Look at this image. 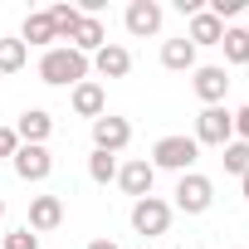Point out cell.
I'll return each mask as SVG.
<instances>
[{
    "label": "cell",
    "mask_w": 249,
    "mask_h": 249,
    "mask_svg": "<svg viewBox=\"0 0 249 249\" xmlns=\"http://www.w3.org/2000/svg\"><path fill=\"white\" fill-rule=\"evenodd\" d=\"M225 171L230 176H244L249 171V142H230L225 147Z\"/></svg>",
    "instance_id": "23"
},
{
    "label": "cell",
    "mask_w": 249,
    "mask_h": 249,
    "mask_svg": "<svg viewBox=\"0 0 249 249\" xmlns=\"http://www.w3.org/2000/svg\"><path fill=\"white\" fill-rule=\"evenodd\" d=\"M88 54H78V49H44V59H39V78L44 83H54V88H78L83 78H88Z\"/></svg>",
    "instance_id": "1"
},
{
    "label": "cell",
    "mask_w": 249,
    "mask_h": 249,
    "mask_svg": "<svg viewBox=\"0 0 249 249\" xmlns=\"http://www.w3.org/2000/svg\"><path fill=\"white\" fill-rule=\"evenodd\" d=\"M103 44H107L103 20H98V15H83V20H78V30H73V44H69V49H78V54H98Z\"/></svg>",
    "instance_id": "15"
},
{
    "label": "cell",
    "mask_w": 249,
    "mask_h": 249,
    "mask_svg": "<svg viewBox=\"0 0 249 249\" xmlns=\"http://www.w3.org/2000/svg\"><path fill=\"white\" fill-rule=\"evenodd\" d=\"M54 132V117L44 112V107H25L20 112V122H15V137L25 142V147H44V137Z\"/></svg>",
    "instance_id": "8"
},
{
    "label": "cell",
    "mask_w": 249,
    "mask_h": 249,
    "mask_svg": "<svg viewBox=\"0 0 249 249\" xmlns=\"http://www.w3.org/2000/svg\"><path fill=\"white\" fill-rule=\"evenodd\" d=\"M196 157H200V142H196V137H181V132H171V137H161V142L152 147V166L181 171V176L196 166Z\"/></svg>",
    "instance_id": "2"
},
{
    "label": "cell",
    "mask_w": 249,
    "mask_h": 249,
    "mask_svg": "<svg viewBox=\"0 0 249 249\" xmlns=\"http://www.w3.org/2000/svg\"><path fill=\"white\" fill-rule=\"evenodd\" d=\"M20 39H25V49H30V44H54L59 35H54V25H49V15L39 10V15H30V20H25V35H20Z\"/></svg>",
    "instance_id": "20"
},
{
    "label": "cell",
    "mask_w": 249,
    "mask_h": 249,
    "mask_svg": "<svg viewBox=\"0 0 249 249\" xmlns=\"http://www.w3.org/2000/svg\"><path fill=\"white\" fill-rule=\"evenodd\" d=\"M132 249H147V244H132Z\"/></svg>",
    "instance_id": "31"
},
{
    "label": "cell",
    "mask_w": 249,
    "mask_h": 249,
    "mask_svg": "<svg viewBox=\"0 0 249 249\" xmlns=\"http://www.w3.org/2000/svg\"><path fill=\"white\" fill-rule=\"evenodd\" d=\"M44 15H49V25H54V35H59V39H73V30H78V20H83V15H78V5H49Z\"/></svg>",
    "instance_id": "18"
},
{
    "label": "cell",
    "mask_w": 249,
    "mask_h": 249,
    "mask_svg": "<svg viewBox=\"0 0 249 249\" xmlns=\"http://www.w3.org/2000/svg\"><path fill=\"white\" fill-rule=\"evenodd\" d=\"M132 230H137L142 239L166 234V230H171V205H166V200H157V196L137 200V205H132Z\"/></svg>",
    "instance_id": "5"
},
{
    "label": "cell",
    "mask_w": 249,
    "mask_h": 249,
    "mask_svg": "<svg viewBox=\"0 0 249 249\" xmlns=\"http://www.w3.org/2000/svg\"><path fill=\"white\" fill-rule=\"evenodd\" d=\"M210 200H215V186H210V176H196V171H186V176L176 181V205H181L186 215H205V210H210Z\"/></svg>",
    "instance_id": "4"
},
{
    "label": "cell",
    "mask_w": 249,
    "mask_h": 249,
    "mask_svg": "<svg viewBox=\"0 0 249 249\" xmlns=\"http://www.w3.org/2000/svg\"><path fill=\"white\" fill-rule=\"evenodd\" d=\"M152 181H157V166H152V161H127V166H117V186L127 191V196H137V200L152 196Z\"/></svg>",
    "instance_id": "9"
},
{
    "label": "cell",
    "mask_w": 249,
    "mask_h": 249,
    "mask_svg": "<svg viewBox=\"0 0 249 249\" xmlns=\"http://www.w3.org/2000/svg\"><path fill=\"white\" fill-rule=\"evenodd\" d=\"M88 64H93L103 78H127V73H132V54L122 49V44H103V49H98Z\"/></svg>",
    "instance_id": "12"
},
{
    "label": "cell",
    "mask_w": 249,
    "mask_h": 249,
    "mask_svg": "<svg viewBox=\"0 0 249 249\" xmlns=\"http://www.w3.org/2000/svg\"><path fill=\"white\" fill-rule=\"evenodd\" d=\"M161 64L176 69V73H181V69H196V44H191L186 35H181V39H166V44H161Z\"/></svg>",
    "instance_id": "17"
},
{
    "label": "cell",
    "mask_w": 249,
    "mask_h": 249,
    "mask_svg": "<svg viewBox=\"0 0 249 249\" xmlns=\"http://www.w3.org/2000/svg\"><path fill=\"white\" fill-rule=\"evenodd\" d=\"M234 132H239V137H244V142H249V103H244V107H239V112H234Z\"/></svg>",
    "instance_id": "27"
},
{
    "label": "cell",
    "mask_w": 249,
    "mask_h": 249,
    "mask_svg": "<svg viewBox=\"0 0 249 249\" xmlns=\"http://www.w3.org/2000/svg\"><path fill=\"white\" fill-rule=\"evenodd\" d=\"M0 220H5V200H0Z\"/></svg>",
    "instance_id": "30"
},
{
    "label": "cell",
    "mask_w": 249,
    "mask_h": 249,
    "mask_svg": "<svg viewBox=\"0 0 249 249\" xmlns=\"http://www.w3.org/2000/svg\"><path fill=\"white\" fill-rule=\"evenodd\" d=\"M88 176H93L98 186L117 181V157H107V152H93V157H88Z\"/></svg>",
    "instance_id": "22"
},
{
    "label": "cell",
    "mask_w": 249,
    "mask_h": 249,
    "mask_svg": "<svg viewBox=\"0 0 249 249\" xmlns=\"http://www.w3.org/2000/svg\"><path fill=\"white\" fill-rule=\"evenodd\" d=\"M220 49H225V59H230V64H249V30L230 25V30H225V39H220Z\"/></svg>",
    "instance_id": "19"
},
{
    "label": "cell",
    "mask_w": 249,
    "mask_h": 249,
    "mask_svg": "<svg viewBox=\"0 0 249 249\" xmlns=\"http://www.w3.org/2000/svg\"><path fill=\"white\" fill-rule=\"evenodd\" d=\"M127 142H132V122H127V117H112V112H103V117L93 122V152H107V157H117Z\"/></svg>",
    "instance_id": "3"
},
{
    "label": "cell",
    "mask_w": 249,
    "mask_h": 249,
    "mask_svg": "<svg viewBox=\"0 0 249 249\" xmlns=\"http://www.w3.org/2000/svg\"><path fill=\"white\" fill-rule=\"evenodd\" d=\"M73 112H78V117H93V122H98V117L107 112V98H103V83L83 78V83L73 88Z\"/></svg>",
    "instance_id": "14"
},
{
    "label": "cell",
    "mask_w": 249,
    "mask_h": 249,
    "mask_svg": "<svg viewBox=\"0 0 249 249\" xmlns=\"http://www.w3.org/2000/svg\"><path fill=\"white\" fill-rule=\"evenodd\" d=\"M25 59H30L25 39H0V73H20Z\"/></svg>",
    "instance_id": "21"
},
{
    "label": "cell",
    "mask_w": 249,
    "mask_h": 249,
    "mask_svg": "<svg viewBox=\"0 0 249 249\" xmlns=\"http://www.w3.org/2000/svg\"><path fill=\"white\" fill-rule=\"evenodd\" d=\"M59 225H64V200L59 196H35L30 200V230L35 234H49Z\"/></svg>",
    "instance_id": "11"
},
{
    "label": "cell",
    "mask_w": 249,
    "mask_h": 249,
    "mask_svg": "<svg viewBox=\"0 0 249 249\" xmlns=\"http://www.w3.org/2000/svg\"><path fill=\"white\" fill-rule=\"evenodd\" d=\"M10 161H15V176H20V181H44V176L54 171V157H49L44 147H20Z\"/></svg>",
    "instance_id": "10"
},
{
    "label": "cell",
    "mask_w": 249,
    "mask_h": 249,
    "mask_svg": "<svg viewBox=\"0 0 249 249\" xmlns=\"http://www.w3.org/2000/svg\"><path fill=\"white\" fill-rule=\"evenodd\" d=\"M239 186H244V200H249V171H244V176H239Z\"/></svg>",
    "instance_id": "29"
},
{
    "label": "cell",
    "mask_w": 249,
    "mask_h": 249,
    "mask_svg": "<svg viewBox=\"0 0 249 249\" xmlns=\"http://www.w3.org/2000/svg\"><path fill=\"white\" fill-rule=\"evenodd\" d=\"M20 152V137H15V127H0V157H15Z\"/></svg>",
    "instance_id": "26"
},
{
    "label": "cell",
    "mask_w": 249,
    "mask_h": 249,
    "mask_svg": "<svg viewBox=\"0 0 249 249\" xmlns=\"http://www.w3.org/2000/svg\"><path fill=\"white\" fill-rule=\"evenodd\" d=\"M230 93V73L220 69V64H205V69H196V98L205 103V107H220V98Z\"/></svg>",
    "instance_id": "7"
},
{
    "label": "cell",
    "mask_w": 249,
    "mask_h": 249,
    "mask_svg": "<svg viewBox=\"0 0 249 249\" xmlns=\"http://www.w3.org/2000/svg\"><path fill=\"white\" fill-rule=\"evenodd\" d=\"M5 249H39V234L25 225V230H10L5 234Z\"/></svg>",
    "instance_id": "24"
},
{
    "label": "cell",
    "mask_w": 249,
    "mask_h": 249,
    "mask_svg": "<svg viewBox=\"0 0 249 249\" xmlns=\"http://www.w3.org/2000/svg\"><path fill=\"white\" fill-rule=\"evenodd\" d=\"M230 137H234V112L205 107V112L196 117V142H205V147H230Z\"/></svg>",
    "instance_id": "6"
},
{
    "label": "cell",
    "mask_w": 249,
    "mask_h": 249,
    "mask_svg": "<svg viewBox=\"0 0 249 249\" xmlns=\"http://www.w3.org/2000/svg\"><path fill=\"white\" fill-rule=\"evenodd\" d=\"M161 30V5H157V0H132V5H127V35H157Z\"/></svg>",
    "instance_id": "13"
},
{
    "label": "cell",
    "mask_w": 249,
    "mask_h": 249,
    "mask_svg": "<svg viewBox=\"0 0 249 249\" xmlns=\"http://www.w3.org/2000/svg\"><path fill=\"white\" fill-rule=\"evenodd\" d=\"M88 249H117V244H112V239H93Z\"/></svg>",
    "instance_id": "28"
},
{
    "label": "cell",
    "mask_w": 249,
    "mask_h": 249,
    "mask_svg": "<svg viewBox=\"0 0 249 249\" xmlns=\"http://www.w3.org/2000/svg\"><path fill=\"white\" fill-rule=\"evenodd\" d=\"M186 39H191L196 49H200V44H220V39H225V25H220L210 10H196V15H191V30H186Z\"/></svg>",
    "instance_id": "16"
},
{
    "label": "cell",
    "mask_w": 249,
    "mask_h": 249,
    "mask_svg": "<svg viewBox=\"0 0 249 249\" xmlns=\"http://www.w3.org/2000/svg\"><path fill=\"white\" fill-rule=\"evenodd\" d=\"M239 10H244V0H210V15L220 25H225V15H239Z\"/></svg>",
    "instance_id": "25"
}]
</instances>
